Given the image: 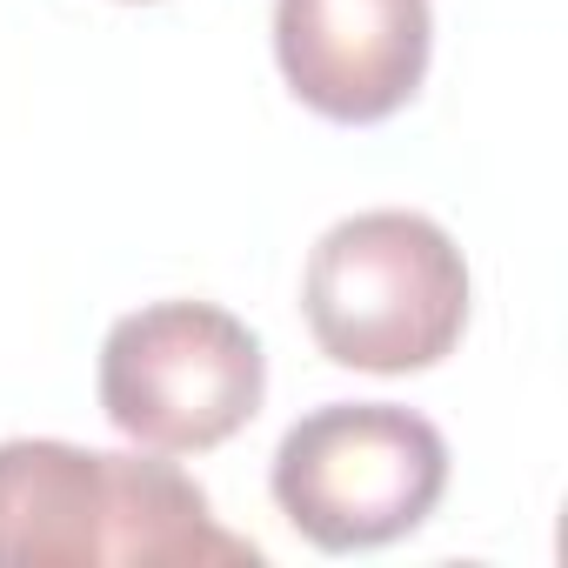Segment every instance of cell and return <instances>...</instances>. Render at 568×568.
<instances>
[{
	"label": "cell",
	"mask_w": 568,
	"mask_h": 568,
	"mask_svg": "<svg viewBox=\"0 0 568 568\" xmlns=\"http://www.w3.org/2000/svg\"><path fill=\"white\" fill-rule=\"evenodd\" d=\"M254 568L261 548L227 535L207 495L148 455H108L81 442H0V568Z\"/></svg>",
	"instance_id": "obj_1"
},
{
	"label": "cell",
	"mask_w": 568,
	"mask_h": 568,
	"mask_svg": "<svg viewBox=\"0 0 568 568\" xmlns=\"http://www.w3.org/2000/svg\"><path fill=\"white\" fill-rule=\"evenodd\" d=\"M302 315L335 368L415 375L455 355L468 328V261L442 221L368 207L315 241L302 274Z\"/></svg>",
	"instance_id": "obj_2"
},
{
	"label": "cell",
	"mask_w": 568,
	"mask_h": 568,
	"mask_svg": "<svg viewBox=\"0 0 568 568\" xmlns=\"http://www.w3.org/2000/svg\"><path fill=\"white\" fill-rule=\"evenodd\" d=\"M267 488L315 548L355 555L415 535L448 488V442L395 402H328L274 448Z\"/></svg>",
	"instance_id": "obj_3"
},
{
	"label": "cell",
	"mask_w": 568,
	"mask_h": 568,
	"mask_svg": "<svg viewBox=\"0 0 568 568\" xmlns=\"http://www.w3.org/2000/svg\"><path fill=\"white\" fill-rule=\"evenodd\" d=\"M428 0H274V61L295 101L342 128L402 114L428 74Z\"/></svg>",
	"instance_id": "obj_5"
},
{
	"label": "cell",
	"mask_w": 568,
	"mask_h": 568,
	"mask_svg": "<svg viewBox=\"0 0 568 568\" xmlns=\"http://www.w3.org/2000/svg\"><path fill=\"white\" fill-rule=\"evenodd\" d=\"M267 395V355L214 302H148L101 342V415L154 455L234 442Z\"/></svg>",
	"instance_id": "obj_4"
}]
</instances>
